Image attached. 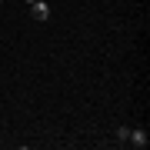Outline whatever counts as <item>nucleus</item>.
<instances>
[{"label":"nucleus","mask_w":150,"mask_h":150,"mask_svg":"<svg viewBox=\"0 0 150 150\" xmlns=\"http://www.w3.org/2000/svg\"><path fill=\"white\" fill-rule=\"evenodd\" d=\"M30 13H33V20H50V7L43 4V0H33V4H30Z\"/></svg>","instance_id":"1"},{"label":"nucleus","mask_w":150,"mask_h":150,"mask_svg":"<svg viewBox=\"0 0 150 150\" xmlns=\"http://www.w3.org/2000/svg\"><path fill=\"white\" fill-rule=\"evenodd\" d=\"M127 144H134V147H147V144H150V140H147V130H130Z\"/></svg>","instance_id":"2"},{"label":"nucleus","mask_w":150,"mask_h":150,"mask_svg":"<svg viewBox=\"0 0 150 150\" xmlns=\"http://www.w3.org/2000/svg\"><path fill=\"white\" fill-rule=\"evenodd\" d=\"M27 4H33V0H27Z\"/></svg>","instance_id":"3"}]
</instances>
